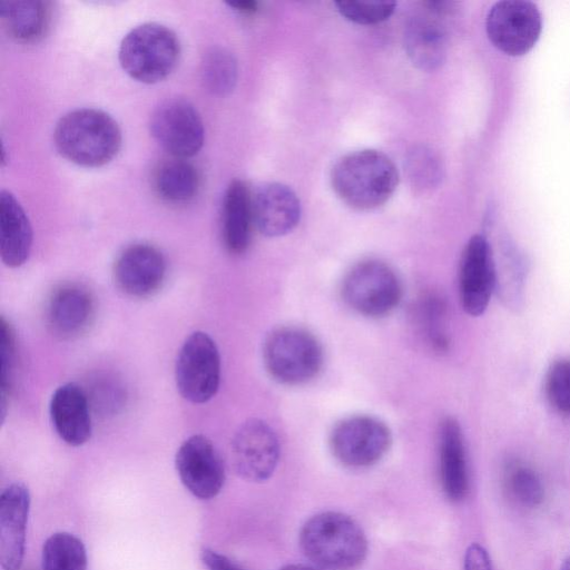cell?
<instances>
[{"mask_svg":"<svg viewBox=\"0 0 570 570\" xmlns=\"http://www.w3.org/2000/svg\"><path fill=\"white\" fill-rule=\"evenodd\" d=\"M253 222L266 237H281L299 223L302 208L296 193L282 183H265L252 194Z\"/></svg>","mask_w":570,"mask_h":570,"instance_id":"15","label":"cell"},{"mask_svg":"<svg viewBox=\"0 0 570 570\" xmlns=\"http://www.w3.org/2000/svg\"><path fill=\"white\" fill-rule=\"evenodd\" d=\"M95 315V301L91 293L79 284H65L49 298L47 323L51 333L62 340L82 334Z\"/></svg>","mask_w":570,"mask_h":570,"instance_id":"17","label":"cell"},{"mask_svg":"<svg viewBox=\"0 0 570 570\" xmlns=\"http://www.w3.org/2000/svg\"><path fill=\"white\" fill-rule=\"evenodd\" d=\"M305 557L321 570H353L367 554V539L360 524L334 511L308 519L299 533Z\"/></svg>","mask_w":570,"mask_h":570,"instance_id":"3","label":"cell"},{"mask_svg":"<svg viewBox=\"0 0 570 570\" xmlns=\"http://www.w3.org/2000/svg\"><path fill=\"white\" fill-rule=\"evenodd\" d=\"M32 228L29 218L8 190L0 193V256L8 267L23 265L31 252Z\"/></svg>","mask_w":570,"mask_h":570,"instance_id":"20","label":"cell"},{"mask_svg":"<svg viewBox=\"0 0 570 570\" xmlns=\"http://www.w3.org/2000/svg\"><path fill=\"white\" fill-rule=\"evenodd\" d=\"M560 570H570V557L563 560Z\"/></svg>","mask_w":570,"mask_h":570,"instance_id":"37","label":"cell"},{"mask_svg":"<svg viewBox=\"0 0 570 570\" xmlns=\"http://www.w3.org/2000/svg\"><path fill=\"white\" fill-rule=\"evenodd\" d=\"M464 570H492L491 558L484 547L474 542L466 548Z\"/></svg>","mask_w":570,"mask_h":570,"instance_id":"33","label":"cell"},{"mask_svg":"<svg viewBox=\"0 0 570 570\" xmlns=\"http://www.w3.org/2000/svg\"><path fill=\"white\" fill-rule=\"evenodd\" d=\"M253 225L252 194L245 181L234 179L226 188L222 209V237L230 254L247 249Z\"/></svg>","mask_w":570,"mask_h":570,"instance_id":"21","label":"cell"},{"mask_svg":"<svg viewBox=\"0 0 570 570\" xmlns=\"http://www.w3.org/2000/svg\"><path fill=\"white\" fill-rule=\"evenodd\" d=\"M202 81L215 95H226L237 80V62L234 56L223 48H210L204 53L200 63Z\"/></svg>","mask_w":570,"mask_h":570,"instance_id":"27","label":"cell"},{"mask_svg":"<svg viewBox=\"0 0 570 570\" xmlns=\"http://www.w3.org/2000/svg\"><path fill=\"white\" fill-rule=\"evenodd\" d=\"M53 141L58 153L82 167H100L111 161L121 147V130L107 112L79 108L56 124Z\"/></svg>","mask_w":570,"mask_h":570,"instance_id":"2","label":"cell"},{"mask_svg":"<svg viewBox=\"0 0 570 570\" xmlns=\"http://www.w3.org/2000/svg\"><path fill=\"white\" fill-rule=\"evenodd\" d=\"M177 390L194 404L213 399L220 383V355L215 341L205 332L191 333L183 343L175 367Z\"/></svg>","mask_w":570,"mask_h":570,"instance_id":"7","label":"cell"},{"mask_svg":"<svg viewBox=\"0 0 570 570\" xmlns=\"http://www.w3.org/2000/svg\"><path fill=\"white\" fill-rule=\"evenodd\" d=\"M154 188L158 196L173 204L194 198L199 187L196 168L184 158L167 159L154 173Z\"/></svg>","mask_w":570,"mask_h":570,"instance_id":"24","label":"cell"},{"mask_svg":"<svg viewBox=\"0 0 570 570\" xmlns=\"http://www.w3.org/2000/svg\"><path fill=\"white\" fill-rule=\"evenodd\" d=\"M404 45L407 56L417 68L434 70L442 65L446 55L444 27L431 14H416L406 24Z\"/></svg>","mask_w":570,"mask_h":570,"instance_id":"22","label":"cell"},{"mask_svg":"<svg viewBox=\"0 0 570 570\" xmlns=\"http://www.w3.org/2000/svg\"><path fill=\"white\" fill-rule=\"evenodd\" d=\"M42 570H87V552L82 541L68 532H56L43 543Z\"/></svg>","mask_w":570,"mask_h":570,"instance_id":"26","label":"cell"},{"mask_svg":"<svg viewBox=\"0 0 570 570\" xmlns=\"http://www.w3.org/2000/svg\"><path fill=\"white\" fill-rule=\"evenodd\" d=\"M179 53V40L171 29L157 22H146L126 33L119 46L118 59L132 79L154 83L174 70Z\"/></svg>","mask_w":570,"mask_h":570,"instance_id":"5","label":"cell"},{"mask_svg":"<svg viewBox=\"0 0 570 570\" xmlns=\"http://www.w3.org/2000/svg\"><path fill=\"white\" fill-rule=\"evenodd\" d=\"M149 129L155 140L176 158L196 155L204 144L202 117L194 105L183 98L161 101L150 116Z\"/></svg>","mask_w":570,"mask_h":570,"instance_id":"10","label":"cell"},{"mask_svg":"<svg viewBox=\"0 0 570 570\" xmlns=\"http://www.w3.org/2000/svg\"><path fill=\"white\" fill-rule=\"evenodd\" d=\"M338 12L358 24H375L385 21L395 10L396 3L389 0H342L335 2Z\"/></svg>","mask_w":570,"mask_h":570,"instance_id":"29","label":"cell"},{"mask_svg":"<svg viewBox=\"0 0 570 570\" xmlns=\"http://www.w3.org/2000/svg\"><path fill=\"white\" fill-rule=\"evenodd\" d=\"M405 167L412 186L420 190L438 186L442 177L440 158L424 146L414 147L407 154Z\"/></svg>","mask_w":570,"mask_h":570,"instance_id":"28","label":"cell"},{"mask_svg":"<svg viewBox=\"0 0 570 570\" xmlns=\"http://www.w3.org/2000/svg\"><path fill=\"white\" fill-rule=\"evenodd\" d=\"M227 4L243 13H254L257 10V2L253 0H236L229 1Z\"/></svg>","mask_w":570,"mask_h":570,"instance_id":"35","label":"cell"},{"mask_svg":"<svg viewBox=\"0 0 570 570\" xmlns=\"http://www.w3.org/2000/svg\"><path fill=\"white\" fill-rule=\"evenodd\" d=\"M50 420L58 436L71 446H80L91 436L90 404L76 383H66L52 393Z\"/></svg>","mask_w":570,"mask_h":570,"instance_id":"18","label":"cell"},{"mask_svg":"<svg viewBox=\"0 0 570 570\" xmlns=\"http://www.w3.org/2000/svg\"><path fill=\"white\" fill-rule=\"evenodd\" d=\"M0 17L11 37L33 41L45 32L49 10L47 2L40 0H3L0 1Z\"/></svg>","mask_w":570,"mask_h":570,"instance_id":"23","label":"cell"},{"mask_svg":"<svg viewBox=\"0 0 570 570\" xmlns=\"http://www.w3.org/2000/svg\"><path fill=\"white\" fill-rule=\"evenodd\" d=\"M392 432L380 419L353 415L338 421L328 438L333 456L343 465L362 469L377 463L392 445Z\"/></svg>","mask_w":570,"mask_h":570,"instance_id":"8","label":"cell"},{"mask_svg":"<svg viewBox=\"0 0 570 570\" xmlns=\"http://www.w3.org/2000/svg\"><path fill=\"white\" fill-rule=\"evenodd\" d=\"M262 354L267 373L284 385L312 381L324 364L320 341L307 330L295 326H283L268 333Z\"/></svg>","mask_w":570,"mask_h":570,"instance_id":"4","label":"cell"},{"mask_svg":"<svg viewBox=\"0 0 570 570\" xmlns=\"http://www.w3.org/2000/svg\"><path fill=\"white\" fill-rule=\"evenodd\" d=\"M279 452L275 431L261 419H249L242 423L232 440L234 470L249 482L269 479L278 464Z\"/></svg>","mask_w":570,"mask_h":570,"instance_id":"11","label":"cell"},{"mask_svg":"<svg viewBox=\"0 0 570 570\" xmlns=\"http://www.w3.org/2000/svg\"><path fill=\"white\" fill-rule=\"evenodd\" d=\"M415 323L425 343L436 353L449 348L446 332V304L436 293L423 295L414 309Z\"/></svg>","mask_w":570,"mask_h":570,"instance_id":"25","label":"cell"},{"mask_svg":"<svg viewBox=\"0 0 570 570\" xmlns=\"http://www.w3.org/2000/svg\"><path fill=\"white\" fill-rule=\"evenodd\" d=\"M175 465L185 488L196 498H215L225 482V468L213 442L203 434L186 439L177 450Z\"/></svg>","mask_w":570,"mask_h":570,"instance_id":"12","label":"cell"},{"mask_svg":"<svg viewBox=\"0 0 570 570\" xmlns=\"http://www.w3.org/2000/svg\"><path fill=\"white\" fill-rule=\"evenodd\" d=\"M439 468L446 498L462 501L469 491V474L462 430L453 417L443 419L439 426Z\"/></svg>","mask_w":570,"mask_h":570,"instance_id":"19","label":"cell"},{"mask_svg":"<svg viewBox=\"0 0 570 570\" xmlns=\"http://www.w3.org/2000/svg\"><path fill=\"white\" fill-rule=\"evenodd\" d=\"M508 487L524 505L534 507L543 499V488L537 473L524 465H513L508 473Z\"/></svg>","mask_w":570,"mask_h":570,"instance_id":"31","label":"cell"},{"mask_svg":"<svg viewBox=\"0 0 570 570\" xmlns=\"http://www.w3.org/2000/svg\"><path fill=\"white\" fill-rule=\"evenodd\" d=\"M279 570H321L314 566H306V564H288Z\"/></svg>","mask_w":570,"mask_h":570,"instance_id":"36","label":"cell"},{"mask_svg":"<svg viewBox=\"0 0 570 570\" xmlns=\"http://www.w3.org/2000/svg\"><path fill=\"white\" fill-rule=\"evenodd\" d=\"M495 291V267L491 245L482 235L466 243L459 266V293L462 308L472 316L483 314Z\"/></svg>","mask_w":570,"mask_h":570,"instance_id":"13","label":"cell"},{"mask_svg":"<svg viewBox=\"0 0 570 570\" xmlns=\"http://www.w3.org/2000/svg\"><path fill=\"white\" fill-rule=\"evenodd\" d=\"M485 30L498 50L519 57L528 53L537 43L542 30V17L531 1H498L488 12Z\"/></svg>","mask_w":570,"mask_h":570,"instance_id":"9","label":"cell"},{"mask_svg":"<svg viewBox=\"0 0 570 570\" xmlns=\"http://www.w3.org/2000/svg\"><path fill=\"white\" fill-rule=\"evenodd\" d=\"M0 360H1V415L2 421L6 415L8 397L11 393L16 365H17V350L16 337L11 325L1 317L0 323Z\"/></svg>","mask_w":570,"mask_h":570,"instance_id":"30","label":"cell"},{"mask_svg":"<svg viewBox=\"0 0 570 570\" xmlns=\"http://www.w3.org/2000/svg\"><path fill=\"white\" fill-rule=\"evenodd\" d=\"M546 394L558 412L570 414V360L551 365L546 377Z\"/></svg>","mask_w":570,"mask_h":570,"instance_id":"32","label":"cell"},{"mask_svg":"<svg viewBox=\"0 0 570 570\" xmlns=\"http://www.w3.org/2000/svg\"><path fill=\"white\" fill-rule=\"evenodd\" d=\"M29 491L22 483L7 487L0 498V563L3 570H18L23 561Z\"/></svg>","mask_w":570,"mask_h":570,"instance_id":"16","label":"cell"},{"mask_svg":"<svg viewBox=\"0 0 570 570\" xmlns=\"http://www.w3.org/2000/svg\"><path fill=\"white\" fill-rule=\"evenodd\" d=\"M399 184L392 159L380 150L361 149L341 157L331 170V185L337 197L357 210L383 205Z\"/></svg>","mask_w":570,"mask_h":570,"instance_id":"1","label":"cell"},{"mask_svg":"<svg viewBox=\"0 0 570 570\" xmlns=\"http://www.w3.org/2000/svg\"><path fill=\"white\" fill-rule=\"evenodd\" d=\"M200 559L208 570H245L226 556L209 548L202 550Z\"/></svg>","mask_w":570,"mask_h":570,"instance_id":"34","label":"cell"},{"mask_svg":"<svg viewBox=\"0 0 570 570\" xmlns=\"http://www.w3.org/2000/svg\"><path fill=\"white\" fill-rule=\"evenodd\" d=\"M166 259L150 244L137 243L126 247L116 258L112 277L116 286L131 297H148L163 286Z\"/></svg>","mask_w":570,"mask_h":570,"instance_id":"14","label":"cell"},{"mask_svg":"<svg viewBox=\"0 0 570 570\" xmlns=\"http://www.w3.org/2000/svg\"><path fill=\"white\" fill-rule=\"evenodd\" d=\"M341 295L344 303L356 313L382 317L397 307L403 296V286L389 264L367 258L354 264L345 273Z\"/></svg>","mask_w":570,"mask_h":570,"instance_id":"6","label":"cell"}]
</instances>
